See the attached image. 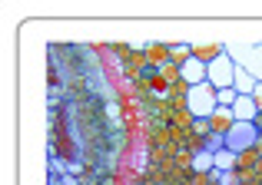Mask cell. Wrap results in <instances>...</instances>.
<instances>
[{
  "mask_svg": "<svg viewBox=\"0 0 262 185\" xmlns=\"http://www.w3.org/2000/svg\"><path fill=\"white\" fill-rule=\"evenodd\" d=\"M256 149H259V155H262V133H259V146Z\"/></svg>",
  "mask_w": 262,
  "mask_h": 185,
  "instance_id": "obj_17",
  "label": "cell"
},
{
  "mask_svg": "<svg viewBox=\"0 0 262 185\" xmlns=\"http://www.w3.org/2000/svg\"><path fill=\"white\" fill-rule=\"evenodd\" d=\"M192 136H212V126H209V119H192Z\"/></svg>",
  "mask_w": 262,
  "mask_h": 185,
  "instance_id": "obj_13",
  "label": "cell"
},
{
  "mask_svg": "<svg viewBox=\"0 0 262 185\" xmlns=\"http://www.w3.org/2000/svg\"><path fill=\"white\" fill-rule=\"evenodd\" d=\"M232 113H236V122H256L259 106H256V99H252V96H239L236 106H232Z\"/></svg>",
  "mask_w": 262,
  "mask_h": 185,
  "instance_id": "obj_7",
  "label": "cell"
},
{
  "mask_svg": "<svg viewBox=\"0 0 262 185\" xmlns=\"http://www.w3.org/2000/svg\"><path fill=\"white\" fill-rule=\"evenodd\" d=\"M236 70H239V63L229 57V53H223V57H216V60L209 63V83L216 86V90L236 86Z\"/></svg>",
  "mask_w": 262,
  "mask_h": 185,
  "instance_id": "obj_4",
  "label": "cell"
},
{
  "mask_svg": "<svg viewBox=\"0 0 262 185\" xmlns=\"http://www.w3.org/2000/svg\"><path fill=\"white\" fill-rule=\"evenodd\" d=\"M252 159H262V155H259V149H249V152H243V155H239V169L252 166Z\"/></svg>",
  "mask_w": 262,
  "mask_h": 185,
  "instance_id": "obj_14",
  "label": "cell"
},
{
  "mask_svg": "<svg viewBox=\"0 0 262 185\" xmlns=\"http://www.w3.org/2000/svg\"><path fill=\"white\" fill-rule=\"evenodd\" d=\"M252 99H256V106H259V113H262V83L256 86V93H252Z\"/></svg>",
  "mask_w": 262,
  "mask_h": 185,
  "instance_id": "obj_15",
  "label": "cell"
},
{
  "mask_svg": "<svg viewBox=\"0 0 262 185\" xmlns=\"http://www.w3.org/2000/svg\"><path fill=\"white\" fill-rule=\"evenodd\" d=\"M239 166V152H232V149H219L216 152V169H236Z\"/></svg>",
  "mask_w": 262,
  "mask_h": 185,
  "instance_id": "obj_10",
  "label": "cell"
},
{
  "mask_svg": "<svg viewBox=\"0 0 262 185\" xmlns=\"http://www.w3.org/2000/svg\"><path fill=\"white\" fill-rule=\"evenodd\" d=\"M203 149L216 155L219 149H226V136H216V133H212V136H206V139H203Z\"/></svg>",
  "mask_w": 262,
  "mask_h": 185,
  "instance_id": "obj_11",
  "label": "cell"
},
{
  "mask_svg": "<svg viewBox=\"0 0 262 185\" xmlns=\"http://www.w3.org/2000/svg\"><path fill=\"white\" fill-rule=\"evenodd\" d=\"M186 109H189V116H192V119H209V116L219 109L216 86H212V83L189 86V96H186Z\"/></svg>",
  "mask_w": 262,
  "mask_h": 185,
  "instance_id": "obj_1",
  "label": "cell"
},
{
  "mask_svg": "<svg viewBox=\"0 0 262 185\" xmlns=\"http://www.w3.org/2000/svg\"><path fill=\"white\" fill-rule=\"evenodd\" d=\"M252 126H256V129H259V133H262V113L256 116V122H252Z\"/></svg>",
  "mask_w": 262,
  "mask_h": 185,
  "instance_id": "obj_16",
  "label": "cell"
},
{
  "mask_svg": "<svg viewBox=\"0 0 262 185\" xmlns=\"http://www.w3.org/2000/svg\"><path fill=\"white\" fill-rule=\"evenodd\" d=\"M256 86H259V80L252 76L249 70H243V66H239V70H236V93L239 96H252V93H256Z\"/></svg>",
  "mask_w": 262,
  "mask_h": 185,
  "instance_id": "obj_8",
  "label": "cell"
},
{
  "mask_svg": "<svg viewBox=\"0 0 262 185\" xmlns=\"http://www.w3.org/2000/svg\"><path fill=\"white\" fill-rule=\"evenodd\" d=\"M216 96H219V106H236V99H239L236 86H226V90H216Z\"/></svg>",
  "mask_w": 262,
  "mask_h": 185,
  "instance_id": "obj_12",
  "label": "cell"
},
{
  "mask_svg": "<svg viewBox=\"0 0 262 185\" xmlns=\"http://www.w3.org/2000/svg\"><path fill=\"white\" fill-rule=\"evenodd\" d=\"M209 126L216 136H229V129L236 126V113H232V106H219L216 113L209 116Z\"/></svg>",
  "mask_w": 262,
  "mask_h": 185,
  "instance_id": "obj_6",
  "label": "cell"
},
{
  "mask_svg": "<svg viewBox=\"0 0 262 185\" xmlns=\"http://www.w3.org/2000/svg\"><path fill=\"white\" fill-rule=\"evenodd\" d=\"M259 146V129L252 126V122H236V126L229 129V136H226V149H232V152H249V149Z\"/></svg>",
  "mask_w": 262,
  "mask_h": 185,
  "instance_id": "obj_3",
  "label": "cell"
},
{
  "mask_svg": "<svg viewBox=\"0 0 262 185\" xmlns=\"http://www.w3.org/2000/svg\"><path fill=\"white\" fill-rule=\"evenodd\" d=\"M226 53H229L243 70H249L252 76L262 83V43H246V46L232 43V46H226Z\"/></svg>",
  "mask_w": 262,
  "mask_h": 185,
  "instance_id": "obj_2",
  "label": "cell"
},
{
  "mask_svg": "<svg viewBox=\"0 0 262 185\" xmlns=\"http://www.w3.org/2000/svg\"><path fill=\"white\" fill-rule=\"evenodd\" d=\"M223 53H226V46H223V43H212V46H192V57L203 60L206 66H209L216 57H223Z\"/></svg>",
  "mask_w": 262,
  "mask_h": 185,
  "instance_id": "obj_9",
  "label": "cell"
},
{
  "mask_svg": "<svg viewBox=\"0 0 262 185\" xmlns=\"http://www.w3.org/2000/svg\"><path fill=\"white\" fill-rule=\"evenodd\" d=\"M179 76L186 80L189 86H199V83H209V66L203 63V60H196V57H189L183 63V70H179Z\"/></svg>",
  "mask_w": 262,
  "mask_h": 185,
  "instance_id": "obj_5",
  "label": "cell"
}]
</instances>
